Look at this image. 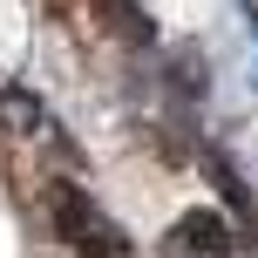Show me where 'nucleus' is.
Returning a JSON list of instances; mask_svg holds the SVG:
<instances>
[{"instance_id":"f257e3e1","label":"nucleus","mask_w":258,"mask_h":258,"mask_svg":"<svg viewBox=\"0 0 258 258\" xmlns=\"http://www.w3.org/2000/svg\"><path fill=\"white\" fill-rule=\"evenodd\" d=\"M48 218H54V231H61V245L82 251V258H136L129 231L82 190V183H68V177L48 183Z\"/></svg>"},{"instance_id":"f03ea898","label":"nucleus","mask_w":258,"mask_h":258,"mask_svg":"<svg viewBox=\"0 0 258 258\" xmlns=\"http://www.w3.org/2000/svg\"><path fill=\"white\" fill-rule=\"evenodd\" d=\"M163 258H238V231L224 211H183L163 231Z\"/></svg>"},{"instance_id":"7ed1b4c3","label":"nucleus","mask_w":258,"mask_h":258,"mask_svg":"<svg viewBox=\"0 0 258 258\" xmlns=\"http://www.w3.org/2000/svg\"><path fill=\"white\" fill-rule=\"evenodd\" d=\"M41 129H48V109L34 102V95L27 89H0V136H41Z\"/></svg>"},{"instance_id":"20e7f679","label":"nucleus","mask_w":258,"mask_h":258,"mask_svg":"<svg viewBox=\"0 0 258 258\" xmlns=\"http://www.w3.org/2000/svg\"><path fill=\"white\" fill-rule=\"evenodd\" d=\"M102 14H109V27H116L122 41H136V48H156V27H150V14H143L136 0H102Z\"/></svg>"},{"instance_id":"39448f33","label":"nucleus","mask_w":258,"mask_h":258,"mask_svg":"<svg viewBox=\"0 0 258 258\" xmlns=\"http://www.w3.org/2000/svg\"><path fill=\"white\" fill-rule=\"evenodd\" d=\"M204 170H211V183H218V190L231 197L238 211H251V190H245V177H238V163H231V156L218 150V143H211V150H204Z\"/></svg>"}]
</instances>
